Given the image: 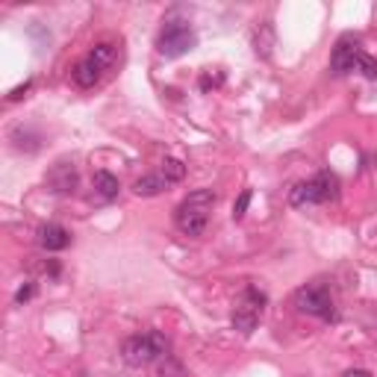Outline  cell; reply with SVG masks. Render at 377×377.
<instances>
[{
  "instance_id": "obj_11",
  "label": "cell",
  "mask_w": 377,
  "mask_h": 377,
  "mask_svg": "<svg viewBox=\"0 0 377 377\" xmlns=\"http://www.w3.org/2000/svg\"><path fill=\"white\" fill-rule=\"evenodd\" d=\"M101 77H104V71H101V68H97L89 57L74 65V83H77L80 89H92V86H97V83H101Z\"/></svg>"
},
{
  "instance_id": "obj_15",
  "label": "cell",
  "mask_w": 377,
  "mask_h": 377,
  "mask_svg": "<svg viewBox=\"0 0 377 377\" xmlns=\"http://www.w3.org/2000/svg\"><path fill=\"white\" fill-rule=\"evenodd\" d=\"M159 174L169 180V186H174V183H180V180L186 177V165L180 162V159H165L162 169H159Z\"/></svg>"
},
{
  "instance_id": "obj_14",
  "label": "cell",
  "mask_w": 377,
  "mask_h": 377,
  "mask_svg": "<svg viewBox=\"0 0 377 377\" xmlns=\"http://www.w3.org/2000/svg\"><path fill=\"white\" fill-rule=\"evenodd\" d=\"M254 45H257V57H262V59H269V57H271L274 30H271V24H269V21H265V24H259V30H257V38H254Z\"/></svg>"
},
{
  "instance_id": "obj_7",
  "label": "cell",
  "mask_w": 377,
  "mask_h": 377,
  "mask_svg": "<svg viewBox=\"0 0 377 377\" xmlns=\"http://www.w3.org/2000/svg\"><path fill=\"white\" fill-rule=\"evenodd\" d=\"M362 50L360 48V41L351 38V36H345L336 41V48H333V57H330V68H333V74L336 77H345V74H351L360 68V59H362Z\"/></svg>"
},
{
  "instance_id": "obj_2",
  "label": "cell",
  "mask_w": 377,
  "mask_h": 377,
  "mask_svg": "<svg viewBox=\"0 0 377 377\" xmlns=\"http://www.w3.org/2000/svg\"><path fill=\"white\" fill-rule=\"evenodd\" d=\"M121 357H124V362H127V366H133V369L150 366V362L169 357V339H165L159 330L136 333V336H130L127 342H124Z\"/></svg>"
},
{
  "instance_id": "obj_8",
  "label": "cell",
  "mask_w": 377,
  "mask_h": 377,
  "mask_svg": "<svg viewBox=\"0 0 377 377\" xmlns=\"http://www.w3.org/2000/svg\"><path fill=\"white\" fill-rule=\"evenodd\" d=\"M48 186L57 192V194L74 192V186H77V169H74V162H57V165H53V171L48 174Z\"/></svg>"
},
{
  "instance_id": "obj_19",
  "label": "cell",
  "mask_w": 377,
  "mask_h": 377,
  "mask_svg": "<svg viewBox=\"0 0 377 377\" xmlns=\"http://www.w3.org/2000/svg\"><path fill=\"white\" fill-rule=\"evenodd\" d=\"M30 86H33V83H24V86H18L15 92H12V94H9V101H21V97H24L27 92H30Z\"/></svg>"
},
{
  "instance_id": "obj_20",
  "label": "cell",
  "mask_w": 377,
  "mask_h": 377,
  "mask_svg": "<svg viewBox=\"0 0 377 377\" xmlns=\"http://www.w3.org/2000/svg\"><path fill=\"white\" fill-rule=\"evenodd\" d=\"M218 83H221V77H215V80H213V77L206 74V77H201V89H204V92H209V86H218Z\"/></svg>"
},
{
  "instance_id": "obj_17",
  "label": "cell",
  "mask_w": 377,
  "mask_h": 377,
  "mask_svg": "<svg viewBox=\"0 0 377 377\" xmlns=\"http://www.w3.org/2000/svg\"><path fill=\"white\" fill-rule=\"evenodd\" d=\"M248 204H250V189H245V192L239 194V201L233 204V218H242V215L248 213Z\"/></svg>"
},
{
  "instance_id": "obj_16",
  "label": "cell",
  "mask_w": 377,
  "mask_h": 377,
  "mask_svg": "<svg viewBox=\"0 0 377 377\" xmlns=\"http://www.w3.org/2000/svg\"><path fill=\"white\" fill-rule=\"evenodd\" d=\"M357 71L366 77V80H377V59L369 57V53H362V59H360V68Z\"/></svg>"
},
{
  "instance_id": "obj_3",
  "label": "cell",
  "mask_w": 377,
  "mask_h": 377,
  "mask_svg": "<svg viewBox=\"0 0 377 377\" xmlns=\"http://www.w3.org/2000/svg\"><path fill=\"white\" fill-rule=\"evenodd\" d=\"M339 198V177L333 171H318L315 177L304 180L289 192L292 206H310V204H330Z\"/></svg>"
},
{
  "instance_id": "obj_9",
  "label": "cell",
  "mask_w": 377,
  "mask_h": 377,
  "mask_svg": "<svg viewBox=\"0 0 377 377\" xmlns=\"http://www.w3.org/2000/svg\"><path fill=\"white\" fill-rule=\"evenodd\" d=\"M38 245L48 250V254H57V250H65L71 245V233H68L62 225H45L38 230Z\"/></svg>"
},
{
  "instance_id": "obj_5",
  "label": "cell",
  "mask_w": 377,
  "mask_h": 377,
  "mask_svg": "<svg viewBox=\"0 0 377 377\" xmlns=\"http://www.w3.org/2000/svg\"><path fill=\"white\" fill-rule=\"evenodd\" d=\"M198 45V36L189 27V21H165V27L157 36V50L165 59H177Z\"/></svg>"
},
{
  "instance_id": "obj_4",
  "label": "cell",
  "mask_w": 377,
  "mask_h": 377,
  "mask_svg": "<svg viewBox=\"0 0 377 377\" xmlns=\"http://www.w3.org/2000/svg\"><path fill=\"white\" fill-rule=\"evenodd\" d=\"M292 301H295V310H298V313H304V315L325 318V321L336 318V306H333V295H330L327 283H321V280L301 286V289L295 292V298H292Z\"/></svg>"
},
{
  "instance_id": "obj_1",
  "label": "cell",
  "mask_w": 377,
  "mask_h": 377,
  "mask_svg": "<svg viewBox=\"0 0 377 377\" xmlns=\"http://www.w3.org/2000/svg\"><path fill=\"white\" fill-rule=\"evenodd\" d=\"M213 206H215V192L213 189H194L174 209V225H177V230L183 233V236H192V239L204 236V230L209 225V213H213Z\"/></svg>"
},
{
  "instance_id": "obj_18",
  "label": "cell",
  "mask_w": 377,
  "mask_h": 377,
  "mask_svg": "<svg viewBox=\"0 0 377 377\" xmlns=\"http://www.w3.org/2000/svg\"><path fill=\"white\" fill-rule=\"evenodd\" d=\"M33 295H36V286H33V283H27V286H21V289L15 292V304H27Z\"/></svg>"
},
{
  "instance_id": "obj_12",
  "label": "cell",
  "mask_w": 377,
  "mask_h": 377,
  "mask_svg": "<svg viewBox=\"0 0 377 377\" xmlns=\"http://www.w3.org/2000/svg\"><path fill=\"white\" fill-rule=\"evenodd\" d=\"M162 189H169V180H165L159 171H157V174L138 177L136 183H133V192L138 194V198H153V194H159Z\"/></svg>"
},
{
  "instance_id": "obj_10",
  "label": "cell",
  "mask_w": 377,
  "mask_h": 377,
  "mask_svg": "<svg viewBox=\"0 0 377 377\" xmlns=\"http://www.w3.org/2000/svg\"><path fill=\"white\" fill-rule=\"evenodd\" d=\"M89 59L101 68V71H113V68L118 65V45H113V41H104V45H94L92 53H89Z\"/></svg>"
},
{
  "instance_id": "obj_6",
  "label": "cell",
  "mask_w": 377,
  "mask_h": 377,
  "mask_svg": "<svg viewBox=\"0 0 377 377\" xmlns=\"http://www.w3.org/2000/svg\"><path fill=\"white\" fill-rule=\"evenodd\" d=\"M262 310H265V295L257 286H248L242 292L239 304L233 306V327L239 330L242 336H250V333L257 330V325H259Z\"/></svg>"
},
{
  "instance_id": "obj_13",
  "label": "cell",
  "mask_w": 377,
  "mask_h": 377,
  "mask_svg": "<svg viewBox=\"0 0 377 377\" xmlns=\"http://www.w3.org/2000/svg\"><path fill=\"white\" fill-rule=\"evenodd\" d=\"M118 189H121V183H118L115 174H109V171H97V174H94V192L101 194L104 201L118 198Z\"/></svg>"
},
{
  "instance_id": "obj_21",
  "label": "cell",
  "mask_w": 377,
  "mask_h": 377,
  "mask_svg": "<svg viewBox=\"0 0 377 377\" xmlns=\"http://www.w3.org/2000/svg\"><path fill=\"white\" fill-rule=\"evenodd\" d=\"M345 377H371L366 369H351V371H345Z\"/></svg>"
}]
</instances>
